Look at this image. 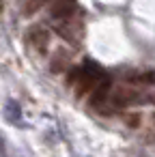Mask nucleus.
<instances>
[{
  "mask_svg": "<svg viewBox=\"0 0 155 157\" xmlns=\"http://www.w3.org/2000/svg\"><path fill=\"white\" fill-rule=\"evenodd\" d=\"M76 13V0H56L50 7L52 20H69Z\"/></svg>",
  "mask_w": 155,
  "mask_h": 157,
  "instance_id": "1",
  "label": "nucleus"
},
{
  "mask_svg": "<svg viewBox=\"0 0 155 157\" xmlns=\"http://www.w3.org/2000/svg\"><path fill=\"white\" fill-rule=\"evenodd\" d=\"M28 41H30L39 52H45L48 41H50V33H48V28H43V26H33V28L28 30Z\"/></svg>",
  "mask_w": 155,
  "mask_h": 157,
  "instance_id": "2",
  "label": "nucleus"
},
{
  "mask_svg": "<svg viewBox=\"0 0 155 157\" xmlns=\"http://www.w3.org/2000/svg\"><path fill=\"white\" fill-rule=\"evenodd\" d=\"M110 86H112V82H110V78L106 75L95 88H93V97H91V103L93 105H97V103H101V101H106V97H108V93H110Z\"/></svg>",
  "mask_w": 155,
  "mask_h": 157,
  "instance_id": "3",
  "label": "nucleus"
},
{
  "mask_svg": "<svg viewBox=\"0 0 155 157\" xmlns=\"http://www.w3.org/2000/svg\"><path fill=\"white\" fill-rule=\"evenodd\" d=\"M5 118L9 121V123H20L22 121V108H20V103L17 101H7V105H5Z\"/></svg>",
  "mask_w": 155,
  "mask_h": 157,
  "instance_id": "4",
  "label": "nucleus"
},
{
  "mask_svg": "<svg viewBox=\"0 0 155 157\" xmlns=\"http://www.w3.org/2000/svg\"><path fill=\"white\" fill-rule=\"evenodd\" d=\"M131 101H134V93H129V90H116L114 93V99H112V105L121 108V105H127Z\"/></svg>",
  "mask_w": 155,
  "mask_h": 157,
  "instance_id": "5",
  "label": "nucleus"
},
{
  "mask_svg": "<svg viewBox=\"0 0 155 157\" xmlns=\"http://www.w3.org/2000/svg\"><path fill=\"white\" fill-rule=\"evenodd\" d=\"M45 2H48V0H26V2H24V15H33V13H37Z\"/></svg>",
  "mask_w": 155,
  "mask_h": 157,
  "instance_id": "6",
  "label": "nucleus"
},
{
  "mask_svg": "<svg viewBox=\"0 0 155 157\" xmlns=\"http://www.w3.org/2000/svg\"><path fill=\"white\" fill-rule=\"evenodd\" d=\"M65 63H67V54H65L63 50H58L50 67H52V71H60V65H65Z\"/></svg>",
  "mask_w": 155,
  "mask_h": 157,
  "instance_id": "7",
  "label": "nucleus"
},
{
  "mask_svg": "<svg viewBox=\"0 0 155 157\" xmlns=\"http://www.w3.org/2000/svg\"><path fill=\"white\" fill-rule=\"evenodd\" d=\"M0 157H7V144H5L2 136H0Z\"/></svg>",
  "mask_w": 155,
  "mask_h": 157,
  "instance_id": "8",
  "label": "nucleus"
},
{
  "mask_svg": "<svg viewBox=\"0 0 155 157\" xmlns=\"http://www.w3.org/2000/svg\"><path fill=\"white\" fill-rule=\"evenodd\" d=\"M0 7H2V0H0Z\"/></svg>",
  "mask_w": 155,
  "mask_h": 157,
  "instance_id": "9",
  "label": "nucleus"
}]
</instances>
